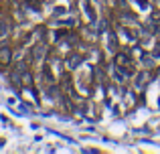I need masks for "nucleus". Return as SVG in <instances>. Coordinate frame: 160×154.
Instances as JSON below:
<instances>
[{
    "mask_svg": "<svg viewBox=\"0 0 160 154\" xmlns=\"http://www.w3.org/2000/svg\"><path fill=\"white\" fill-rule=\"evenodd\" d=\"M12 63V49L8 45H0V65L6 67Z\"/></svg>",
    "mask_w": 160,
    "mask_h": 154,
    "instance_id": "f257e3e1",
    "label": "nucleus"
},
{
    "mask_svg": "<svg viewBox=\"0 0 160 154\" xmlns=\"http://www.w3.org/2000/svg\"><path fill=\"white\" fill-rule=\"evenodd\" d=\"M6 32H8V24L0 20V37H4V35H6Z\"/></svg>",
    "mask_w": 160,
    "mask_h": 154,
    "instance_id": "f03ea898",
    "label": "nucleus"
}]
</instances>
